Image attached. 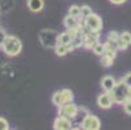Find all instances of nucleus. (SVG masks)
Instances as JSON below:
<instances>
[{
    "label": "nucleus",
    "instance_id": "nucleus-15",
    "mask_svg": "<svg viewBox=\"0 0 131 130\" xmlns=\"http://www.w3.org/2000/svg\"><path fill=\"white\" fill-rule=\"evenodd\" d=\"M54 52H56V55H57V56H65V55H66L69 51H68L66 44H61V43H59L57 46L54 47Z\"/></svg>",
    "mask_w": 131,
    "mask_h": 130
},
{
    "label": "nucleus",
    "instance_id": "nucleus-6",
    "mask_svg": "<svg viewBox=\"0 0 131 130\" xmlns=\"http://www.w3.org/2000/svg\"><path fill=\"white\" fill-rule=\"evenodd\" d=\"M100 126H101V122L99 117H96L95 115H88L81 122V127L84 130H99Z\"/></svg>",
    "mask_w": 131,
    "mask_h": 130
},
{
    "label": "nucleus",
    "instance_id": "nucleus-7",
    "mask_svg": "<svg viewBox=\"0 0 131 130\" xmlns=\"http://www.w3.org/2000/svg\"><path fill=\"white\" fill-rule=\"evenodd\" d=\"M84 20H86L87 26H88L91 30H93V31H100V30H101V27H103V21H101L100 16L92 13V14H90L88 17H86Z\"/></svg>",
    "mask_w": 131,
    "mask_h": 130
},
{
    "label": "nucleus",
    "instance_id": "nucleus-23",
    "mask_svg": "<svg viewBox=\"0 0 131 130\" xmlns=\"http://www.w3.org/2000/svg\"><path fill=\"white\" fill-rule=\"evenodd\" d=\"M116 46H117L118 49H127V47H128L130 44H128L127 42H125L122 38H119V39L116 42Z\"/></svg>",
    "mask_w": 131,
    "mask_h": 130
},
{
    "label": "nucleus",
    "instance_id": "nucleus-2",
    "mask_svg": "<svg viewBox=\"0 0 131 130\" xmlns=\"http://www.w3.org/2000/svg\"><path fill=\"white\" fill-rule=\"evenodd\" d=\"M109 92H110L112 98H113L114 103H119V104H122L127 98L131 96V88H130L122 79L118 81V82L116 83L114 88L112 90V91H109Z\"/></svg>",
    "mask_w": 131,
    "mask_h": 130
},
{
    "label": "nucleus",
    "instance_id": "nucleus-5",
    "mask_svg": "<svg viewBox=\"0 0 131 130\" xmlns=\"http://www.w3.org/2000/svg\"><path fill=\"white\" fill-rule=\"evenodd\" d=\"M59 116H64V117H69L70 120L71 118H75L77 115H78V108L75 104H74L73 102H69L61 107H59Z\"/></svg>",
    "mask_w": 131,
    "mask_h": 130
},
{
    "label": "nucleus",
    "instance_id": "nucleus-13",
    "mask_svg": "<svg viewBox=\"0 0 131 130\" xmlns=\"http://www.w3.org/2000/svg\"><path fill=\"white\" fill-rule=\"evenodd\" d=\"M64 25H65L66 29H70V27H74V26H78L79 21H77V17H73V16L68 14L64 18Z\"/></svg>",
    "mask_w": 131,
    "mask_h": 130
},
{
    "label": "nucleus",
    "instance_id": "nucleus-4",
    "mask_svg": "<svg viewBox=\"0 0 131 130\" xmlns=\"http://www.w3.org/2000/svg\"><path fill=\"white\" fill-rule=\"evenodd\" d=\"M73 91L69 90V88H62L60 91H56L54 94L52 95V103L56 105V107H61L69 102H73Z\"/></svg>",
    "mask_w": 131,
    "mask_h": 130
},
{
    "label": "nucleus",
    "instance_id": "nucleus-24",
    "mask_svg": "<svg viewBox=\"0 0 131 130\" xmlns=\"http://www.w3.org/2000/svg\"><path fill=\"white\" fill-rule=\"evenodd\" d=\"M121 38H122L125 42H127L128 44H131V33H128V31H123V33L121 34Z\"/></svg>",
    "mask_w": 131,
    "mask_h": 130
},
{
    "label": "nucleus",
    "instance_id": "nucleus-28",
    "mask_svg": "<svg viewBox=\"0 0 131 130\" xmlns=\"http://www.w3.org/2000/svg\"><path fill=\"white\" fill-rule=\"evenodd\" d=\"M109 2L112 4H114V5H121V4L126 3V0H109Z\"/></svg>",
    "mask_w": 131,
    "mask_h": 130
},
{
    "label": "nucleus",
    "instance_id": "nucleus-18",
    "mask_svg": "<svg viewBox=\"0 0 131 130\" xmlns=\"http://www.w3.org/2000/svg\"><path fill=\"white\" fill-rule=\"evenodd\" d=\"M69 14L70 16H73V17H82L81 16V7H78V5H71L70 8H69Z\"/></svg>",
    "mask_w": 131,
    "mask_h": 130
},
{
    "label": "nucleus",
    "instance_id": "nucleus-25",
    "mask_svg": "<svg viewBox=\"0 0 131 130\" xmlns=\"http://www.w3.org/2000/svg\"><path fill=\"white\" fill-rule=\"evenodd\" d=\"M0 130H9V125L8 121L3 117H0Z\"/></svg>",
    "mask_w": 131,
    "mask_h": 130
},
{
    "label": "nucleus",
    "instance_id": "nucleus-10",
    "mask_svg": "<svg viewBox=\"0 0 131 130\" xmlns=\"http://www.w3.org/2000/svg\"><path fill=\"white\" fill-rule=\"evenodd\" d=\"M113 104H114V100H113V98H112L109 91H106L105 94H101V95L97 96V105L101 109H109Z\"/></svg>",
    "mask_w": 131,
    "mask_h": 130
},
{
    "label": "nucleus",
    "instance_id": "nucleus-19",
    "mask_svg": "<svg viewBox=\"0 0 131 130\" xmlns=\"http://www.w3.org/2000/svg\"><path fill=\"white\" fill-rule=\"evenodd\" d=\"M113 61H114V59H113V57L105 56V55H103V56H101V65H103V66H105V68L112 66V65H113Z\"/></svg>",
    "mask_w": 131,
    "mask_h": 130
},
{
    "label": "nucleus",
    "instance_id": "nucleus-21",
    "mask_svg": "<svg viewBox=\"0 0 131 130\" xmlns=\"http://www.w3.org/2000/svg\"><path fill=\"white\" fill-rule=\"evenodd\" d=\"M108 41H110V42H117L119 38H121V34H118L117 31H109V34H108Z\"/></svg>",
    "mask_w": 131,
    "mask_h": 130
},
{
    "label": "nucleus",
    "instance_id": "nucleus-8",
    "mask_svg": "<svg viewBox=\"0 0 131 130\" xmlns=\"http://www.w3.org/2000/svg\"><path fill=\"white\" fill-rule=\"evenodd\" d=\"M99 31H91L90 34L84 35L83 36V47L87 48V49H91L93 48V46L99 43Z\"/></svg>",
    "mask_w": 131,
    "mask_h": 130
},
{
    "label": "nucleus",
    "instance_id": "nucleus-17",
    "mask_svg": "<svg viewBox=\"0 0 131 130\" xmlns=\"http://www.w3.org/2000/svg\"><path fill=\"white\" fill-rule=\"evenodd\" d=\"M92 51H93V53H95V55H97V56H103V55H104V51H105V44L99 42L97 44L93 46Z\"/></svg>",
    "mask_w": 131,
    "mask_h": 130
},
{
    "label": "nucleus",
    "instance_id": "nucleus-11",
    "mask_svg": "<svg viewBox=\"0 0 131 130\" xmlns=\"http://www.w3.org/2000/svg\"><path fill=\"white\" fill-rule=\"evenodd\" d=\"M117 81L112 77V76H105L103 79H101V87L105 90V91H112L114 88Z\"/></svg>",
    "mask_w": 131,
    "mask_h": 130
},
{
    "label": "nucleus",
    "instance_id": "nucleus-26",
    "mask_svg": "<svg viewBox=\"0 0 131 130\" xmlns=\"http://www.w3.org/2000/svg\"><path fill=\"white\" fill-rule=\"evenodd\" d=\"M122 81H123V82H125V83H126L130 88H131V73H127L126 76L122 78Z\"/></svg>",
    "mask_w": 131,
    "mask_h": 130
},
{
    "label": "nucleus",
    "instance_id": "nucleus-9",
    "mask_svg": "<svg viewBox=\"0 0 131 130\" xmlns=\"http://www.w3.org/2000/svg\"><path fill=\"white\" fill-rule=\"evenodd\" d=\"M53 129L56 130H71V121L69 117H64V116H57V118L53 122Z\"/></svg>",
    "mask_w": 131,
    "mask_h": 130
},
{
    "label": "nucleus",
    "instance_id": "nucleus-16",
    "mask_svg": "<svg viewBox=\"0 0 131 130\" xmlns=\"http://www.w3.org/2000/svg\"><path fill=\"white\" fill-rule=\"evenodd\" d=\"M71 44H73L74 49L79 48V47H83V35H82V34L75 35V36L73 38V41H71Z\"/></svg>",
    "mask_w": 131,
    "mask_h": 130
},
{
    "label": "nucleus",
    "instance_id": "nucleus-3",
    "mask_svg": "<svg viewBox=\"0 0 131 130\" xmlns=\"http://www.w3.org/2000/svg\"><path fill=\"white\" fill-rule=\"evenodd\" d=\"M39 41L44 48H53L59 44V34L54 30L44 29L39 33Z\"/></svg>",
    "mask_w": 131,
    "mask_h": 130
},
{
    "label": "nucleus",
    "instance_id": "nucleus-14",
    "mask_svg": "<svg viewBox=\"0 0 131 130\" xmlns=\"http://www.w3.org/2000/svg\"><path fill=\"white\" fill-rule=\"evenodd\" d=\"M71 41H73V36L68 31L59 34V43H61V44H69Z\"/></svg>",
    "mask_w": 131,
    "mask_h": 130
},
{
    "label": "nucleus",
    "instance_id": "nucleus-20",
    "mask_svg": "<svg viewBox=\"0 0 131 130\" xmlns=\"http://www.w3.org/2000/svg\"><path fill=\"white\" fill-rule=\"evenodd\" d=\"M88 115H90L88 109H87L86 107H81V108H78V115H77L75 118H79V117H81V120H83V118H86Z\"/></svg>",
    "mask_w": 131,
    "mask_h": 130
},
{
    "label": "nucleus",
    "instance_id": "nucleus-12",
    "mask_svg": "<svg viewBox=\"0 0 131 130\" xmlns=\"http://www.w3.org/2000/svg\"><path fill=\"white\" fill-rule=\"evenodd\" d=\"M27 7L31 12L38 13L44 8V2L43 0H27Z\"/></svg>",
    "mask_w": 131,
    "mask_h": 130
},
{
    "label": "nucleus",
    "instance_id": "nucleus-27",
    "mask_svg": "<svg viewBox=\"0 0 131 130\" xmlns=\"http://www.w3.org/2000/svg\"><path fill=\"white\" fill-rule=\"evenodd\" d=\"M5 38H7V34H5V31H4L3 29H0V48L3 47V43H4Z\"/></svg>",
    "mask_w": 131,
    "mask_h": 130
},
{
    "label": "nucleus",
    "instance_id": "nucleus-22",
    "mask_svg": "<svg viewBox=\"0 0 131 130\" xmlns=\"http://www.w3.org/2000/svg\"><path fill=\"white\" fill-rule=\"evenodd\" d=\"M93 12H92V9L88 7V5H83V7H81V16L83 17V18H86V17H88L90 14H92Z\"/></svg>",
    "mask_w": 131,
    "mask_h": 130
},
{
    "label": "nucleus",
    "instance_id": "nucleus-1",
    "mask_svg": "<svg viewBox=\"0 0 131 130\" xmlns=\"http://www.w3.org/2000/svg\"><path fill=\"white\" fill-rule=\"evenodd\" d=\"M2 49L8 56H17L22 51V42L14 35H7Z\"/></svg>",
    "mask_w": 131,
    "mask_h": 130
}]
</instances>
